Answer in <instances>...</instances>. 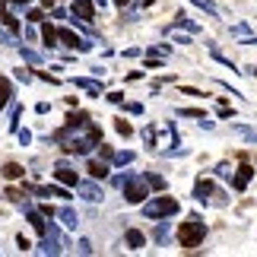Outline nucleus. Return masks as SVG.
Here are the masks:
<instances>
[{
    "label": "nucleus",
    "mask_w": 257,
    "mask_h": 257,
    "mask_svg": "<svg viewBox=\"0 0 257 257\" xmlns=\"http://www.w3.org/2000/svg\"><path fill=\"white\" fill-rule=\"evenodd\" d=\"M143 216L146 219H169V216H175L181 206H178L175 197H153V200H143Z\"/></svg>",
    "instance_id": "obj_1"
},
{
    "label": "nucleus",
    "mask_w": 257,
    "mask_h": 257,
    "mask_svg": "<svg viewBox=\"0 0 257 257\" xmlns=\"http://www.w3.org/2000/svg\"><path fill=\"white\" fill-rule=\"evenodd\" d=\"M203 235H206V225L200 222V216H191L187 222L178 225V244L181 248H197L203 241Z\"/></svg>",
    "instance_id": "obj_2"
},
{
    "label": "nucleus",
    "mask_w": 257,
    "mask_h": 257,
    "mask_svg": "<svg viewBox=\"0 0 257 257\" xmlns=\"http://www.w3.org/2000/svg\"><path fill=\"white\" fill-rule=\"evenodd\" d=\"M121 187H124L127 203H143L146 197H150V184H146V178H140V175H127Z\"/></svg>",
    "instance_id": "obj_3"
},
{
    "label": "nucleus",
    "mask_w": 257,
    "mask_h": 257,
    "mask_svg": "<svg viewBox=\"0 0 257 257\" xmlns=\"http://www.w3.org/2000/svg\"><path fill=\"white\" fill-rule=\"evenodd\" d=\"M38 251H42V254H61V251H64V248H61V232H57V225H54V222L48 225L45 241L38 244Z\"/></svg>",
    "instance_id": "obj_4"
},
{
    "label": "nucleus",
    "mask_w": 257,
    "mask_h": 257,
    "mask_svg": "<svg viewBox=\"0 0 257 257\" xmlns=\"http://www.w3.org/2000/svg\"><path fill=\"white\" fill-rule=\"evenodd\" d=\"M57 42H64V48H76V51H89V48H92L89 42H83L73 29H61V32H57Z\"/></svg>",
    "instance_id": "obj_5"
},
{
    "label": "nucleus",
    "mask_w": 257,
    "mask_h": 257,
    "mask_svg": "<svg viewBox=\"0 0 257 257\" xmlns=\"http://www.w3.org/2000/svg\"><path fill=\"white\" fill-rule=\"evenodd\" d=\"M73 19H80V23H92V19H95L92 0H73Z\"/></svg>",
    "instance_id": "obj_6"
},
{
    "label": "nucleus",
    "mask_w": 257,
    "mask_h": 257,
    "mask_svg": "<svg viewBox=\"0 0 257 257\" xmlns=\"http://www.w3.org/2000/svg\"><path fill=\"white\" fill-rule=\"evenodd\" d=\"M76 191H80L83 200H89V203H98V200H102V187L92 184V181H80V184H76Z\"/></svg>",
    "instance_id": "obj_7"
},
{
    "label": "nucleus",
    "mask_w": 257,
    "mask_h": 257,
    "mask_svg": "<svg viewBox=\"0 0 257 257\" xmlns=\"http://www.w3.org/2000/svg\"><path fill=\"white\" fill-rule=\"evenodd\" d=\"M54 178H57V181H61L64 187H76V184H80V178H76V172H73V169H67V165H57Z\"/></svg>",
    "instance_id": "obj_8"
},
{
    "label": "nucleus",
    "mask_w": 257,
    "mask_h": 257,
    "mask_svg": "<svg viewBox=\"0 0 257 257\" xmlns=\"http://www.w3.org/2000/svg\"><path fill=\"white\" fill-rule=\"evenodd\" d=\"M210 197H213V181H203V178H200V181L194 184V200L197 203H206Z\"/></svg>",
    "instance_id": "obj_9"
},
{
    "label": "nucleus",
    "mask_w": 257,
    "mask_h": 257,
    "mask_svg": "<svg viewBox=\"0 0 257 257\" xmlns=\"http://www.w3.org/2000/svg\"><path fill=\"white\" fill-rule=\"evenodd\" d=\"M251 178H254V169H251V165H241V169H238V175L232 178L235 191H244V187H248V181H251Z\"/></svg>",
    "instance_id": "obj_10"
},
{
    "label": "nucleus",
    "mask_w": 257,
    "mask_h": 257,
    "mask_svg": "<svg viewBox=\"0 0 257 257\" xmlns=\"http://www.w3.org/2000/svg\"><path fill=\"white\" fill-rule=\"evenodd\" d=\"M127 248H131V251H140L143 248V244H146V235L140 232V229H127Z\"/></svg>",
    "instance_id": "obj_11"
},
{
    "label": "nucleus",
    "mask_w": 257,
    "mask_h": 257,
    "mask_svg": "<svg viewBox=\"0 0 257 257\" xmlns=\"http://www.w3.org/2000/svg\"><path fill=\"white\" fill-rule=\"evenodd\" d=\"M26 216H29V222H32V229H35L38 235H45V232H48V222H45V213H35V210H32V206H29V210H26Z\"/></svg>",
    "instance_id": "obj_12"
},
{
    "label": "nucleus",
    "mask_w": 257,
    "mask_h": 257,
    "mask_svg": "<svg viewBox=\"0 0 257 257\" xmlns=\"http://www.w3.org/2000/svg\"><path fill=\"white\" fill-rule=\"evenodd\" d=\"M57 216H61V222L67 225V229H76V225H80V216H76L70 206H61V210H57Z\"/></svg>",
    "instance_id": "obj_13"
},
{
    "label": "nucleus",
    "mask_w": 257,
    "mask_h": 257,
    "mask_svg": "<svg viewBox=\"0 0 257 257\" xmlns=\"http://www.w3.org/2000/svg\"><path fill=\"white\" fill-rule=\"evenodd\" d=\"M10 98H13V83H10L7 76H0V108H7Z\"/></svg>",
    "instance_id": "obj_14"
},
{
    "label": "nucleus",
    "mask_w": 257,
    "mask_h": 257,
    "mask_svg": "<svg viewBox=\"0 0 257 257\" xmlns=\"http://www.w3.org/2000/svg\"><path fill=\"white\" fill-rule=\"evenodd\" d=\"M89 121L86 111H76V114H67V127H73V131H83V124Z\"/></svg>",
    "instance_id": "obj_15"
},
{
    "label": "nucleus",
    "mask_w": 257,
    "mask_h": 257,
    "mask_svg": "<svg viewBox=\"0 0 257 257\" xmlns=\"http://www.w3.org/2000/svg\"><path fill=\"white\" fill-rule=\"evenodd\" d=\"M76 86H80V89H86V92L89 95H98V92H102V86H98L95 80H83V76H76V80H73Z\"/></svg>",
    "instance_id": "obj_16"
},
{
    "label": "nucleus",
    "mask_w": 257,
    "mask_h": 257,
    "mask_svg": "<svg viewBox=\"0 0 257 257\" xmlns=\"http://www.w3.org/2000/svg\"><path fill=\"white\" fill-rule=\"evenodd\" d=\"M42 38H45L48 48H57V29H54V26L45 23V26H42Z\"/></svg>",
    "instance_id": "obj_17"
},
{
    "label": "nucleus",
    "mask_w": 257,
    "mask_h": 257,
    "mask_svg": "<svg viewBox=\"0 0 257 257\" xmlns=\"http://www.w3.org/2000/svg\"><path fill=\"white\" fill-rule=\"evenodd\" d=\"M23 175H26V169H23V165H16V162L4 165V178H10V181H16V178H23Z\"/></svg>",
    "instance_id": "obj_18"
},
{
    "label": "nucleus",
    "mask_w": 257,
    "mask_h": 257,
    "mask_svg": "<svg viewBox=\"0 0 257 257\" xmlns=\"http://www.w3.org/2000/svg\"><path fill=\"white\" fill-rule=\"evenodd\" d=\"M86 172L92 175V178H108V165H105V162H95V159H92V162H89V169H86Z\"/></svg>",
    "instance_id": "obj_19"
},
{
    "label": "nucleus",
    "mask_w": 257,
    "mask_h": 257,
    "mask_svg": "<svg viewBox=\"0 0 257 257\" xmlns=\"http://www.w3.org/2000/svg\"><path fill=\"white\" fill-rule=\"evenodd\" d=\"M191 4H194V7H200V10H206L210 16H219V10H216L213 0H191Z\"/></svg>",
    "instance_id": "obj_20"
},
{
    "label": "nucleus",
    "mask_w": 257,
    "mask_h": 257,
    "mask_svg": "<svg viewBox=\"0 0 257 257\" xmlns=\"http://www.w3.org/2000/svg\"><path fill=\"white\" fill-rule=\"evenodd\" d=\"M143 178H146V184H150V187H156V191H162V187H165V178H159V175H153V172H146Z\"/></svg>",
    "instance_id": "obj_21"
},
{
    "label": "nucleus",
    "mask_w": 257,
    "mask_h": 257,
    "mask_svg": "<svg viewBox=\"0 0 257 257\" xmlns=\"http://www.w3.org/2000/svg\"><path fill=\"white\" fill-rule=\"evenodd\" d=\"M235 134H241L244 140H251V143H257V131H251V127H244V124H235Z\"/></svg>",
    "instance_id": "obj_22"
},
{
    "label": "nucleus",
    "mask_w": 257,
    "mask_h": 257,
    "mask_svg": "<svg viewBox=\"0 0 257 257\" xmlns=\"http://www.w3.org/2000/svg\"><path fill=\"white\" fill-rule=\"evenodd\" d=\"M111 162H114V165H131V162H134V153H131V150H127V153H114Z\"/></svg>",
    "instance_id": "obj_23"
},
{
    "label": "nucleus",
    "mask_w": 257,
    "mask_h": 257,
    "mask_svg": "<svg viewBox=\"0 0 257 257\" xmlns=\"http://www.w3.org/2000/svg\"><path fill=\"white\" fill-rule=\"evenodd\" d=\"M178 114H181V117H197V121H203V111H200V108H181V111H178Z\"/></svg>",
    "instance_id": "obj_24"
},
{
    "label": "nucleus",
    "mask_w": 257,
    "mask_h": 257,
    "mask_svg": "<svg viewBox=\"0 0 257 257\" xmlns=\"http://www.w3.org/2000/svg\"><path fill=\"white\" fill-rule=\"evenodd\" d=\"M143 140H146V146H156V127H143Z\"/></svg>",
    "instance_id": "obj_25"
},
{
    "label": "nucleus",
    "mask_w": 257,
    "mask_h": 257,
    "mask_svg": "<svg viewBox=\"0 0 257 257\" xmlns=\"http://www.w3.org/2000/svg\"><path fill=\"white\" fill-rule=\"evenodd\" d=\"M98 156H102V162H111V159H114L111 146H105V143H98Z\"/></svg>",
    "instance_id": "obj_26"
},
{
    "label": "nucleus",
    "mask_w": 257,
    "mask_h": 257,
    "mask_svg": "<svg viewBox=\"0 0 257 257\" xmlns=\"http://www.w3.org/2000/svg\"><path fill=\"white\" fill-rule=\"evenodd\" d=\"M178 26H184L187 32H197V29H200L197 23H191V19H187V16H181V13H178Z\"/></svg>",
    "instance_id": "obj_27"
},
{
    "label": "nucleus",
    "mask_w": 257,
    "mask_h": 257,
    "mask_svg": "<svg viewBox=\"0 0 257 257\" xmlns=\"http://www.w3.org/2000/svg\"><path fill=\"white\" fill-rule=\"evenodd\" d=\"M114 127H117V134H121V137H131V134H134V127H131V121H117Z\"/></svg>",
    "instance_id": "obj_28"
},
{
    "label": "nucleus",
    "mask_w": 257,
    "mask_h": 257,
    "mask_svg": "<svg viewBox=\"0 0 257 257\" xmlns=\"http://www.w3.org/2000/svg\"><path fill=\"white\" fill-rule=\"evenodd\" d=\"M0 19H4V23H7V29H13V32L19 29V19H16V16H10V13H0Z\"/></svg>",
    "instance_id": "obj_29"
},
{
    "label": "nucleus",
    "mask_w": 257,
    "mask_h": 257,
    "mask_svg": "<svg viewBox=\"0 0 257 257\" xmlns=\"http://www.w3.org/2000/svg\"><path fill=\"white\" fill-rule=\"evenodd\" d=\"M23 57H26L29 64H38V61H42V54H35L32 48H23Z\"/></svg>",
    "instance_id": "obj_30"
},
{
    "label": "nucleus",
    "mask_w": 257,
    "mask_h": 257,
    "mask_svg": "<svg viewBox=\"0 0 257 257\" xmlns=\"http://www.w3.org/2000/svg\"><path fill=\"white\" fill-rule=\"evenodd\" d=\"M26 19H29V23H42V19H45V13H42V10H29V13H26Z\"/></svg>",
    "instance_id": "obj_31"
},
{
    "label": "nucleus",
    "mask_w": 257,
    "mask_h": 257,
    "mask_svg": "<svg viewBox=\"0 0 257 257\" xmlns=\"http://www.w3.org/2000/svg\"><path fill=\"white\" fill-rule=\"evenodd\" d=\"M169 238V222H162L159 229H156V241H165Z\"/></svg>",
    "instance_id": "obj_32"
},
{
    "label": "nucleus",
    "mask_w": 257,
    "mask_h": 257,
    "mask_svg": "<svg viewBox=\"0 0 257 257\" xmlns=\"http://www.w3.org/2000/svg\"><path fill=\"white\" fill-rule=\"evenodd\" d=\"M76 251H80V254H92V244H89V241L83 238L80 244H76Z\"/></svg>",
    "instance_id": "obj_33"
},
{
    "label": "nucleus",
    "mask_w": 257,
    "mask_h": 257,
    "mask_svg": "<svg viewBox=\"0 0 257 257\" xmlns=\"http://www.w3.org/2000/svg\"><path fill=\"white\" fill-rule=\"evenodd\" d=\"M19 143L29 146V143H32V134H29V131H19Z\"/></svg>",
    "instance_id": "obj_34"
},
{
    "label": "nucleus",
    "mask_w": 257,
    "mask_h": 257,
    "mask_svg": "<svg viewBox=\"0 0 257 257\" xmlns=\"http://www.w3.org/2000/svg\"><path fill=\"white\" fill-rule=\"evenodd\" d=\"M216 175H219V178H229V165L219 162V165H216Z\"/></svg>",
    "instance_id": "obj_35"
},
{
    "label": "nucleus",
    "mask_w": 257,
    "mask_h": 257,
    "mask_svg": "<svg viewBox=\"0 0 257 257\" xmlns=\"http://www.w3.org/2000/svg\"><path fill=\"white\" fill-rule=\"evenodd\" d=\"M7 197H10V200H16V203H23V194H19V191H13V187L7 191Z\"/></svg>",
    "instance_id": "obj_36"
},
{
    "label": "nucleus",
    "mask_w": 257,
    "mask_h": 257,
    "mask_svg": "<svg viewBox=\"0 0 257 257\" xmlns=\"http://www.w3.org/2000/svg\"><path fill=\"white\" fill-rule=\"evenodd\" d=\"M108 102H114V105H121V102H124V95H121V92H108Z\"/></svg>",
    "instance_id": "obj_37"
},
{
    "label": "nucleus",
    "mask_w": 257,
    "mask_h": 257,
    "mask_svg": "<svg viewBox=\"0 0 257 257\" xmlns=\"http://www.w3.org/2000/svg\"><path fill=\"white\" fill-rule=\"evenodd\" d=\"M127 111H131V114H140L143 105H140V102H131V105H127Z\"/></svg>",
    "instance_id": "obj_38"
},
{
    "label": "nucleus",
    "mask_w": 257,
    "mask_h": 257,
    "mask_svg": "<svg viewBox=\"0 0 257 257\" xmlns=\"http://www.w3.org/2000/svg\"><path fill=\"white\" fill-rule=\"evenodd\" d=\"M13 7H26V4H32V0H10Z\"/></svg>",
    "instance_id": "obj_39"
},
{
    "label": "nucleus",
    "mask_w": 257,
    "mask_h": 257,
    "mask_svg": "<svg viewBox=\"0 0 257 257\" xmlns=\"http://www.w3.org/2000/svg\"><path fill=\"white\" fill-rule=\"evenodd\" d=\"M114 4H117V7H127V4H131V0H114Z\"/></svg>",
    "instance_id": "obj_40"
},
{
    "label": "nucleus",
    "mask_w": 257,
    "mask_h": 257,
    "mask_svg": "<svg viewBox=\"0 0 257 257\" xmlns=\"http://www.w3.org/2000/svg\"><path fill=\"white\" fill-rule=\"evenodd\" d=\"M42 7H54V0H42Z\"/></svg>",
    "instance_id": "obj_41"
},
{
    "label": "nucleus",
    "mask_w": 257,
    "mask_h": 257,
    "mask_svg": "<svg viewBox=\"0 0 257 257\" xmlns=\"http://www.w3.org/2000/svg\"><path fill=\"white\" fill-rule=\"evenodd\" d=\"M4 7H7V0H0V13H4Z\"/></svg>",
    "instance_id": "obj_42"
}]
</instances>
